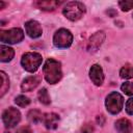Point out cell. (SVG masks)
<instances>
[{"instance_id":"6da1fadb","label":"cell","mask_w":133,"mask_h":133,"mask_svg":"<svg viewBox=\"0 0 133 133\" xmlns=\"http://www.w3.org/2000/svg\"><path fill=\"white\" fill-rule=\"evenodd\" d=\"M43 72H44V76H45L46 81L50 84L57 83L62 77L61 64L59 61H57L53 58H49L45 62L44 68H43Z\"/></svg>"},{"instance_id":"7a4b0ae2","label":"cell","mask_w":133,"mask_h":133,"mask_svg":"<svg viewBox=\"0 0 133 133\" xmlns=\"http://www.w3.org/2000/svg\"><path fill=\"white\" fill-rule=\"evenodd\" d=\"M62 14L70 21H78L85 14V6L79 1H71L64 5Z\"/></svg>"},{"instance_id":"3957f363","label":"cell","mask_w":133,"mask_h":133,"mask_svg":"<svg viewBox=\"0 0 133 133\" xmlns=\"http://www.w3.org/2000/svg\"><path fill=\"white\" fill-rule=\"evenodd\" d=\"M42 60L43 58L41 54L35 52H27L23 54L21 59V64L27 72L33 73L38 69V66L42 63Z\"/></svg>"},{"instance_id":"277c9868","label":"cell","mask_w":133,"mask_h":133,"mask_svg":"<svg viewBox=\"0 0 133 133\" xmlns=\"http://www.w3.org/2000/svg\"><path fill=\"white\" fill-rule=\"evenodd\" d=\"M105 105H106V109L109 113L117 114L123 108L124 99L121 94H118L116 91H112L107 96Z\"/></svg>"},{"instance_id":"5b68a950","label":"cell","mask_w":133,"mask_h":133,"mask_svg":"<svg viewBox=\"0 0 133 133\" xmlns=\"http://www.w3.org/2000/svg\"><path fill=\"white\" fill-rule=\"evenodd\" d=\"M73 35L70 30L61 28L57 30L53 36V44L57 48H68L72 45Z\"/></svg>"},{"instance_id":"8992f818","label":"cell","mask_w":133,"mask_h":133,"mask_svg":"<svg viewBox=\"0 0 133 133\" xmlns=\"http://www.w3.org/2000/svg\"><path fill=\"white\" fill-rule=\"evenodd\" d=\"M24 38V32L20 28H11L0 31V41L6 44H17Z\"/></svg>"},{"instance_id":"52a82bcc","label":"cell","mask_w":133,"mask_h":133,"mask_svg":"<svg viewBox=\"0 0 133 133\" xmlns=\"http://www.w3.org/2000/svg\"><path fill=\"white\" fill-rule=\"evenodd\" d=\"M2 121L6 128H14L21 121V113L17 108L8 107L2 113Z\"/></svg>"},{"instance_id":"ba28073f","label":"cell","mask_w":133,"mask_h":133,"mask_svg":"<svg viewBox=\"0 0 133 133\" xmlns=\"http://www.w3.org/2000/svg\"><path fill=\"white\" fill-rule=\"evenodd\" d=\"M105 41V32L104 31H98L95 34H92L88 41V45H87V50L89 52H95L97 51L100 46L103 44V42Z\"/></svg>"},{"instance_id":"9c48e42d","label":"cell","mask_w":133,"mask_h":133,"mask_svg":"<svg viewBox=\"0 0 133 133\" xmlns=\"http://www.w3.org/2000/svg\"><path fill=\"white\" fill-rule=\"evenodd\" d=\"M25 30L31 38H37L42 35V27L39 23L34 20H30L25 23Z\"/></svg>"},{"instance_id":"30bf717a","label":"cell","mask_w":133,"mask_h":133,"mask_svg":"<svg viewBox=\"0 0 133 133\" xmlns=\"http://www.w3.org/2000/svg\"><path fill=\"white\" fill-rule=\"evenodd\" d=\"M89 77L96 85L98 86L102 85L104 81V73H103L102 68L99 64H94L89 70Z\"/></svg>"},{"instance_id":"8fae6325","label":"cell","mask_w":133,"mask_h":133,"mask_svg":"<svg viewBox=\"0 0 133 133\" xmlns=\"http://www.w3.org/2000/svg\"><path fill=\"white\" fill-rule=\"evenodd\" d=\"M41 82V77L38 76H29L25 78L21 84L22 91H31L33 90Z\"/></svg>"},{"instance_id":"7c38bea8","label":"cell","mask_w":133,"mask_h":133,"mask_svg":"<svg viewBox=\"0 0 133 133\" xmlns=\"http://www.w3.org/2000/svg\"><path fill=\"white\" fill-rule=\"evenodd\" d=\"M43 122L46 126L47 129L50 130H54L57 128L58 126V122H59V116L58 114L54 113V112H50V113H46L44 114V118Z\"/></svg>"},{"instance_id":"4fadbf2b","label":"cell","mask_w":133,"mask_h":133,"mask_svg":"<svg viewBox=\"0 0 133 133\" xmlns=\"http://www.w3.org/2000/svg\"><path fill=\"white\" fill-rule=\"evenodd\" d=\"M60 4H61L60 1H53V0H47V1L39 0V1H35L33 3L34 6H36L37 8H39L42 10H46V11H52Z\"/></svg>"},{"instance_id":"5bb4252c","label":"cell","mask_w":133,"mask_h":133,"mask_svg":"<svg viewBox=\"0 0 133 133\" xmlns=\"http://www.w3.org/2000/svg\"><path fill=\"white\" fill-rule=\"evenodd\" d=\"M115 129L117 133H132L133 126L127 118H119L115 122Z\"/></svg>"},{"instance_id":"9a60e30c","label":"cell","mask_w":133,"mask_h":133,"mask_svg":"<svg viewBox=\"0 0 133 133\" xmlns=\"http://www.w3.org/2000/svg\"><path fill=\"white\" fill-rule=\"evenodd\" d=\"M14 55H15V51L12 48L4 45L0 46V60L2 62L10 61L14 58Z\"/></svg>"},{"instance_id":"2e32d148","label":"cell","mask_w":133,"mask_h":133,"mask_svg":"<svg viewBox=\"0 0 133 133\" xmlns=\"http://www.w3.org/2000/svg\"><path fill=\"white\" fill-rule=\"evenodd\" d=\"M27 117H28V121L30 123H33V124H37L39 122L43 121L44 118V115L42 114V112L39 110H36V109H32L28 112L27 114Z\"/></svg>"},{"instance_id":"e0dca14e","label":"cell","mask_w":133,"mask_h":133,"mask_svg":"<svg viewBox=\"0 0 133 133\" xmlns=\"http://www.w3.org/2000/svg\"><path fill=\"white\" fill-rule=\"evenodd\" d=\"M0 76H1V87H0V97L2 98L8 90L9 88V80H8V77L6 76V74L1 71L0 72Z\"/></svg>"},{"instance_id":"ac0fdd59","label":"cell","mask_w":133,"mask_h":133,"mask_svg":"<svg viewBox=\"0 0 133 133\" xmlns=\"http://www.w3.org/2000/svg\"><path fill=\"white\" fill-rule=\"evenodd\" d=\"M119 75L124 79H131V78H133V66L131 64H129V63L125 64L121 69Z\"/></svg>"},{"instance_id":"d6986e66","label":"cell","mask_w":133,"mask_h":133,"mask_svg":"<svg viewBox=\"0 0 133 133\" xmlns=\"http://www.w3.org/2000/svg\"><path fill=\"white\" fill-rule=\"evenodd\" d=\"M37 98H38L39 102H41L42 104H44V105H49V104L51 103L50 96H49V94H48V91H47L46 88H42V89L38 90V92H37Z\"/></svg>"},{"instance_id":"ffe728a7","label":"cell","mask_w":133,"mask_h":133,"mask_svg":"<svg viewBox=\"0 0 133 133\" xmlns=\"http://www.w3.org/2000/svg\"><path fill=\"white\" fill-rule=\"evenodd\" d=\"M15 103L20 106V107H26L30 104V100L29 98H27L26 96H23V95H20L18 96L16 99H15Z\"/></svg>"},{"instance_id":"44dd1931","label":"cell","mask_w":133,"mask_h":133,"mask_svg":"<svg viewBox=\"0 0 133 133\" xmlns=\"http://www.w3.org/2000/svg\"><path fill=\"white\" fill-rule=\"evenodd\" d=\"M122 90L128 95V96H133V82H125L121 86Z\"/></svg>"},{"instance_id":"7402d4cb","label":"cell","mask_w":133,"mask_h":133,"mask_svg":"<svg viewBox=\"0 0 133 133\" xmlns=\"http://www.w3.org/2000/svg\"><path fill=\"white\" fill-rule=\"evenodd\" d=\"M119 7L122 8V10L124 11H128L131 8H133V1H128V0H124V1H119L118 2Z\"/></svg>"},{"instance_id":"603a6c76","label":"cell","mask_w":133,"mask_h":133,"mask_svg":"<svg viewBox=\"0 0 133 133\" xmlns=\"http://www.w3.org/2000/svg\"><path fill=\"white\" fill-rule=\"evenodd\" d=\"M94 130H95V128H94L92 124L87 123V124H85V125L82 126V128L80 130V133H92Z\"/></svg>"},{"instance_id":"cb8c5ba5","label":"cell","mask_w":133,"mask_h":133,"mask_svg":"<svg viewBox=\"0 0 133 133\" xmlns=\"http://www.w3.org/2000/svg\"><path fill=\"white\" fill-rule=\"evenodd\" d=\"M126 111L128 114H133V98L129 99L126 103Z\"/></svg>"},{"instance_id":"d4e9b609","label":"cell","mask_w":133,"mask_h":133,"mask_svg":"<svg viewBox=\"0 0 133 133\" xmlns=\"http://www.w3.org/2000/svg\"><path fill=\"white\" fill-rule=\"evenodd\" d=\"M17 133H32V130L29 126H23L17 130Z\"/></svg>"},{"instance_id":"484cf974","label":"cell","mask_w":133,"mask_h":133,"mask_svg":"<svg viewBox=\"0 0 133 133\" xmlns=\"http://www.w3.org/2000/svg\"><path fill=\"white\" fill-rule=\"evenodd\" d=\"M97 123H98L99 125L103 126L104 123H105V117H104V115H98V116H97Z\"/></svg>"},{"instance_id":"4316f807","label":"cell","mask_w":133,"mask_h":133,"mask_svg":"<svg viewBox=\"0 0 133 133\" xmlns=\"http://www.w3.org/2000/svg\"><path fill=\"white\" fill-rule=\"evenodd\" d=\"M107 14H108L110 17H115V16H116V11H115L114 9H109V10H107Z\"/></svg>"},{"instance_id":"83f0119b","label":"cell","mask_w":133,"mask_h":133,"mask_svg":"<svg viewBox=\"0 0 133 133\" xmlns=\"http://www.w3.org/2000/svg\"><path fill=\"white\" fill-rule=\"evenodd\" d=\"M4 5H5V3H4V2H2V1H0V8H1V9L3 8V6H4Z\"/></svg>"}]
</instances>
